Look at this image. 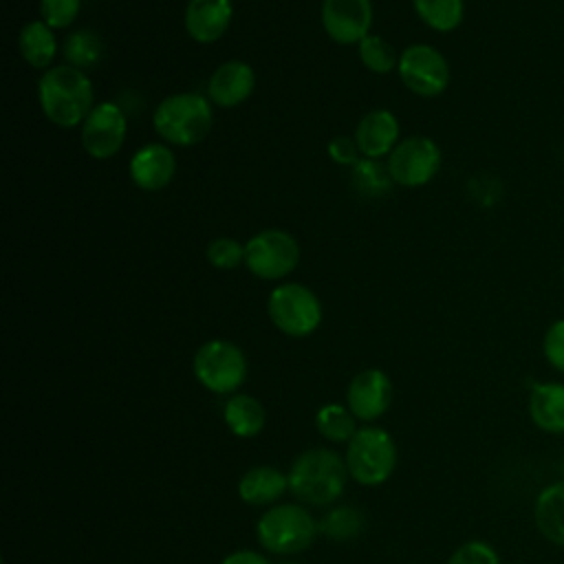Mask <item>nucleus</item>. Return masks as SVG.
Wrapping results in <instances>:
<instances>
[{"label":"nucleus","instance_id":"obj_18","mask_svg":"<svg viewBox=\"0 0 564 564\" xmlns=\"http://www.w3.org/2000/svg\"><path fill=\"white\" fill-rule=\"evenodd\" d=\"M531 423L546 434H564V383L538 381L529 390Z\"/></svg>","mask_w":564,"mask_h":564},{"label":"nucleus","instance_id":"obj_20","mask_svg":"<svg viewBox=\"0 0 564 564\" xmlns=\"http://www.w3.org/2000/svg\"><path fill=\"white\" fill-rule=\"evenodd\" d=\"M289 489L286 474L271 465H258L247 469L238 480V496L242 502L253 507L273 505Z\"/></svg>","mask_w":564,"mask_h":564},{"label":"nucleus","instance_id":"obj_22","mask_svg":"<svg viewBox=\"0 0 564 564\" xmlns=\"http://www.w3.org/2000/svg\"><path fill=\"white\" fill-rule=\"evenodd\" d=\"M18 51L29 66L48 70L57 53V40L53 29L44 20L26 22L18 35Z\"/></svg>","mask_w":564,"mask_h":564},{"label":"nucleus","instance_id":"obj_2","mask_svg":"<svg viewBox=\"0 0 564 564\" xmlns=\"http://www.w3.org/2000/svg\"><path fill=\"white\" fill-rule=\"evenodd\" d=\"M346 460L326 447H313L295 456L286 471L289 491L304 505L326 507L335 502L348 480Z\"/></svg>","mask_w":564,"mask_h":564},{"label":"nucleus","instance_id":"obj_24","mask_svg":"<svg viewBox=\"0 0 564 564\" xmlns=\"http://www.w3.org/2000/svg\"><path fill=\"white\" fill-rule=\"evenodd\" d=\"M315 427L328 443H348L357 427L355 414L348 410V405L339 403H326L315 414Z\"/></svg>","mask_w":564,"mask_h":564},{"label":"nucleus","instance_id":"obj_35","mask_svg":"<svg viewBox=\"0 0 564 564\" xmlns=\"http://www.w3.org/2000/svg\"><path fill=\"white\" fill-rule=\"evenodd\" d=\"M562 278H564V262H562Z\"/></svg>","mask_w":564,"mask_h":564},{"label":"nucleus","instance_id":"obj_6","mask_svg":"<svg viewBox=\"0 0 564 564\" xmlns=\"http://www.w3.org/2000/svg\"><path fill=\"white\" fill-rule=\"evenodd\" d=\"M267 315L280 333L308 337L322 324V302L306 284L282 282L269 293Z\"/></svg>","mask_w":564,"mask_h":564},{"label":"nucleus","instance_id":"obj_25","mask_svg":"<svg viewBox=\"0 0 564 564\" xmlns=\"http://www.w3.org/2000/svg\"><path fill=\"white\" fill-rule=\"evenodd\" d=\"M366 527L364 516L355 507H335L326 511L319 520V533L335 542H346L357 538Z\"/></svg>","mask_w":564,"mask_h":564},{"label":"nucleus","instance_id":"obj_27","mask_svg":"<svg viewBox=\"0 0 564 564\" xmlns=\"http://www.w3.org/2000/svg\"><path fill=\"white\" fill-rule=\"evenodd\" d=\"M357 46H359V59L372 73L383 75V73H390L392 68H397V64H399V55L381 35L368 33Z\"/></svg>","mask_w":564,"mask_h":564},{"label":"nucleus","instance_id":"obj_31","mask_svg":"<svg viewBox=\"0 0 564 564\" xmlns=\"http://www.w3.org/2000/svg\"><path fill=\"white\" fill-rule=\"evenodd\" d=\"M445 564H500L498 551L485 540H469L460 544Z\"/></svg>","mask_w":564,"mask_h":564},{"label":"nucleus","instance_id":"obj_3","mask_svg":"<svg viewBox=\"0 0 564 564\" xmlns=\"http://www.w3.org/2000/svg\"><path fill=\"white\" fill-rule=\"evenodd\" d=\"M214 123L212 104L198 93L167 95L152 115L159 137L172 145H194L203 141Z\"/></svg>","mask_w":564,"mask_h":564},{"label":"nucleus","instance_id":"obj_5","mask_svg":"<svg viewBox=\"0 0 564 564\" xmlns=\"http://www.w3.org/2000/svg\"><path fill=\"white\" fill-rule=\"evenodd\" d=\"M346 469L348 476L366 487L386 482L397 467V445L394 438L375 425L359 427L355 436L346 443Z\"/></svg>","mask_w":564,"mask_h":564},{"label":"nucleus","instance_id":"obj_12","mask_svg":"<svg viewBox=\"0 0 564 564\" xmlns=\"http://www.w3.org/2000/svg\"><path fill=\"white\" fill-rule=\"evenodd\" d=\"M322 26L337 44H359L372 26L370 0H324Z\"/></svg>","mask_w":564,"mask_h":564},{"label":"nucleus","instance_id":"obj_15","mask_svg":"<svg viewBox=\"0 0 564 564\" xmlns=\"http://www.w3.org/2000/svg\"><path fill=\"white\" fill-rule=\"evenodd\" d=\"M176 174V156L165 143H148L130 159V178L143 192H159Z\"/></svg>","mask_w":564,"mask_h":564},{"label":"nucleus","instance_id":"obj_4","mask_svg":"<svg viewBox=\"0 0 564 564\" xmlns=\"http://www.w3.org/2000/svg\"><path fill=\"white\" fill-rule=\"evenodd\" d=\"M319 533V522L295 502L269 507L256 524L258 544L275 555H293L306 551Z\"/></svg>","mask_w":564,"mask_h":564},{"label":"nucleus","instance_id":"obj_8","mask_svg":"<svg viewBox=\"0 0 564 564\" xmlns=\"http://www.w3.org/2000/svg\"><path fill=\"white\" fill-rule=\"evenodd\" d=\"M300 264V245L284 229H264L245 245V267L260 280H282Z\"/></svg>","mask_w":564,"mask_h":564},{"label":"nucleus","instance_id":"obj_28","mask_svg":"<svg viewBox=\"0 0 564 564\" xmlns=\"http://www.w3.org/2000/svg\"><path fill=\"white\" fill-rule=\"evenodd\" d=\"M352 183L366 196H381V194H386L390 189V185L394 181H392V176L388 172V165L379 163L377 159H361L352 167Z\"/></svg>","mask_w":564,"mask_h":564},{"label":"nucleus","instance_id":"obj_23","mask_svg":"<svg viewBox=\"0 0 564 564\" xmlns=\"http://www.w3.org/2000/svg\"><path fill=\"white\" fill-rule=\"evenodd\" d=\"M416 15L434 31L449 33L465 18V0H412Z\"/></svg>","mask_w":564,"mask_h":564},{"label":"nucleus","instance_id":"obj_1","mask_svg":"<svg viewBox=\"0 0 564 564\" xmlns=\"http://www.w3.org/2000/svg\"><path fill=\"white\" fill-rule=\"evenodd\" d=\"M95 99L93 84L82 68L70 64L51 66L37 82V101L44 117L59 128L82 126Z\"/></svg>","mask_w":564,"mask_h":564},{"label":"nucleus","instance_id":"obj_11","mask_svg":"<svg viewBox=\"0 0 564 564\" xmlns=\"http://www.w3.org/2000/svg\"><path fill=\"white\" fill-rule=\"evenodd\" d=\"M126 132H128V121L123 110L112 101H104V104H97L90 110V115L84 119L79 137L86 154L101 161V159L115 156L121 150L126 141Z\"/></svg>","mask_w":564,"mask_h":564},{"label":"nucleus","instance_id":"obj_9","mask_svg":"<svg viewBox=\"0 0 564 564\" xmlns=\"http://www.w3.org/2000/svg\"><path fill=\"white\" fill-rule=\"evenodd\" d=\"M441 148L430 137H408L388 156V172L401 187L427 185L441 170Z\"/></svg>","mask_w":564,"mask_h":564},{"label":"nucleus","instance_id":"obj_13","mask_svg":"<svg viewBox=\"0 0 564 564\" xmlns=\"http://www.w3.org/2000/svg\"><path fill=\"white\" fill-rule=\"evenodd\" d=\"M392 401V381L379 368L357 372L346 390V405L357 421H377Z\"/></svg>","mask_w":564,"mask_h":564},{"label":"nucleus","instance_id":"obj_34","mask_svg":"<svg viewBox=\"0 0 564 564\" xmlns=\"http://www.w3.org/2000/svg\"><path fill=\"white\" fill-rule=\"evenodd\" d=\"M220 564H271L262 553L251 549H238L220 560Z\"/></svg>","mask_w":564,"mask_h":564},{"label":"nucleus","instance_id":"obj_19","mask_svg":"<svg viewBox=\"0 0 564 564\" xmlns=\"http://www.w3.org/2000/svg\"><path fill=\"white\" fill-rule=\"evenodd\" d=\"M533 522L544 540L564 549V478L549 482L538 491Z\"/></svg>","mask_w":564,"mask_h":564},{"label":"nucleus","instance_id":"obj_32","mask_svg":"<svg viewBox=\"0 0 564 564\" xmlns=\"http://www.w3.org/2000/svg\"><path fill=\"white\" fill-rule=\"evenodd\" d=\"M542 355L553 370L564 375V317L551 322L544 330Z\"/></svg>","mask_w":564,"mask_h":564},{"label":"nucleus","instance_id":"obj_26","mask_svg":"<svg viewBox=\"0 0 564 564\" xmlns=\"http://www.w3.org/2000/svg\"><path fill=\"white\" fill-rule=\"evenodd\" d=\"M64 57L70 66L84 70L104 57V44L93 31H75L64 42Z\"/></svg>","mask_w":564,"mask_h":564},{"label":"nucleus","instance_id":"obj_33","mask_svg":"<svg viewBox=\"0 0 564 564\" xmlns=\"http://www.w3.org/2000/svg\"><path fill=\"white\" fill-rule=\"evenodd\" d=\"M328 156L335 161V163H339V165H350V167H355L361 159V152H359V148H357V141H355V137H335V139H330V143H328Z\"/></svg>","mask_w":564,"mask_h":564},{"label":"nucleus","instance_id":"obj_30","mask_svg":"<svg viewBox=\"0 0 564 564\" xmlns=\"http://www.w3.org/2000/svg\"><path fill=\"white\" fill-rule=\"evenodd\" d=\"M82 9V0H40V20H44L53 31L70 26Z\"/></svg>","mask_w":564,"mask_h":564},{"label":"nucleus","instance_id":"obj_17","mask_svg":"<svg viewBox=\"0 0 564 564\" xmlns=\"http://www.w3.org/2000/svg\"><path fill=\"white\" fill-rule=\"evenodd\" d=\"M231 0H189L185 7V31L198 44L220 40L231 24Z\"/></svg>","mask_w":564,"mask_h":564},{"label":"nucleus","instance_id":"obj_14","mask_svg":"<svg viewBox=\"0 0 564 564\" xmlns=\"http://www.w3.org/2000/svg\"><path fill=\"white\" fill-rule=\"evenodd\" d=\"M256 88V73L242 59L223 62L207 82V99L220 108L240 106Z\"/></svg>","mask_w":564,"mask_h":564},{"label":"nucleus","instance_id":"obj_16","mask_svg":"<svg viewBox=\"0 0 564 564\" xmlns=\"http://www.w3.org/2000/svg\"><path fill=\"white\" fill-rule=\"evenodd\" d=\"M352 137L357 141L361 159L379 161L381 156H390V152L397 148L399 121L390 110L377 108L359 119Z\"/></svg>","mask_w":564,"mask_h":564},{"label":"nucleus","instance_id":"obj_36","mask_svg":"<svg viewBox=\"0 0 564 564\" xmlns=\"http://www.w3.org/2000/svg\"><path fill=\"white\" fill-rule=\"evenodd\" d=\"M286 564H297V562H286Z\"/></svg>","mask_w":564,"mask_h":564},{"label":"nucleus","instance_id":"obj_29","mask_svg":"<svg viewBox=\"0 0 564 564\" xmlns=\"http://www.w3.org/2000/svg\"><path fill=\"white\" fill-rule=\"evenodd\" d=\"M205 256L207 262L216 269H236L245 262V245H240L236 238L220 236L207 245Z\"/></svg>","mask_w":564,"mask_h":564},{"label":"nucleus","instance_id":"obj_21","mask_svg":"<svg viewBox=\"0 0 564 564\" xmlns=\"http://www.w3.org/2000/svg\"><path fill=\"white\" fill-rule=\"evenodd\" d=\"M223 419H225V425L231 430V434L240 438H251L262 432L267 423V412L256 397L236 392L227 399L223 408Z\"/></svg>","mask_w":564,"mask_h":564},{"label":"nucleus","instance_id":"obj_7","mask_svg":"<svg viewBox=\"0 0 564 564\" xmlns=\"http://www.w3.org/2000/svg\"><path fill=\"white\" fill-rule=\"evenodd\" d=\"M192 370L209 392L236 394L247 379V357L229 339H209L194 352Z\"/></svg>","mask_w":564,"mask_h":564},{"label":"nucleus","instance_id":"obj_10","mask_svg":"<svg viewBox=\"0 0 564 564\" xmlns=\"http://www.w3.org/2000/svg\"><path fill=\"white\" fill-rule=\"evenodd\" d=\"M399 77L408 90L419 97H436L449 84V64L445 55L430 44H412L399 55Z\"/></svg>","mask_w":564,"mask_h":564}]
</instances>
